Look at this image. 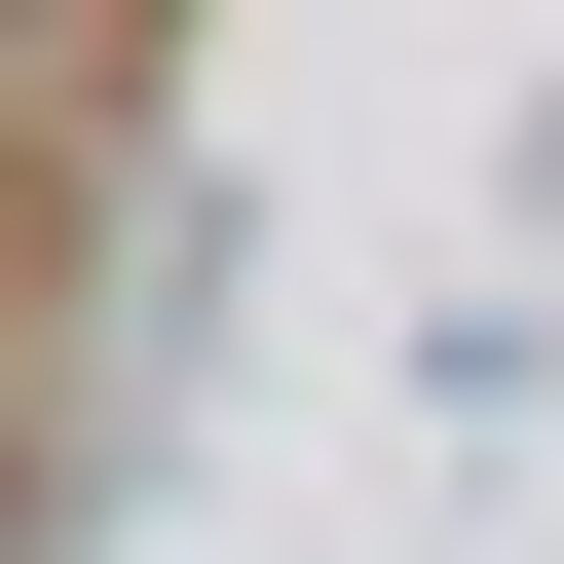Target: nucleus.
<instances>
[{
	"label": "nucleus",
	"instance_id": "nucleus-1",
	"mask_svg": "<svg viewBox=\"0 0 564 564\" xmlns=\"http://www.w3.org/2000/svg\"><path fill=\"white\" fill-rule=\"evenodd\" d=\"M39 39H76V0H0V76H39Z\"/></svg>",
	"mask_w": 564,
	"mask_h": 564
}]
</instances>
